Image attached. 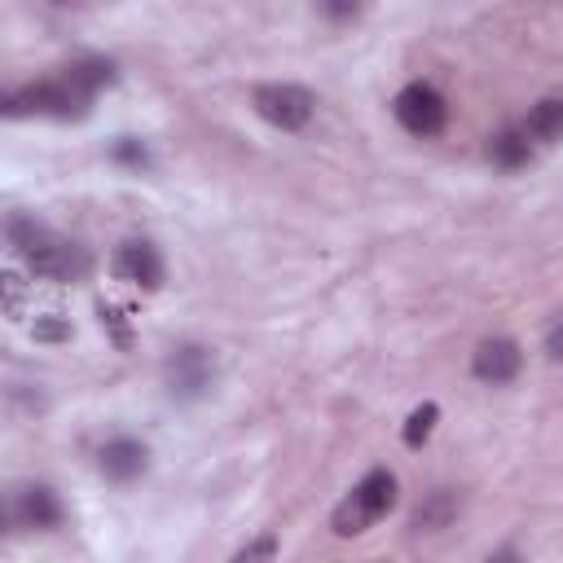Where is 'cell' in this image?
<instances>
[{"label": "cell", "instance_id": "cell-12", "mask_svg": "<svg viewBox=\"0 0 563 563\" xmlns=\"http://www.w3.org/2000/svg\"><path fill=\"white\" fill-rule=\"evenodd\" d=\"M453 515H457V497H453L449 488H435V493H427V501L413 510V528H418V532H440V528L453 523Z\"/></svg>", "mask_w": 563, "mask_h": 563}, {"label": "cell", "instance_id": "cell-5", "mask_svg": "<svg viewBox=\"0 0 563 563\" xmlns=\"http://www.w3.org/2000/svg\"><path fill=\"white\" fill-rule=\"evenodd\" d=\"M391 110H396V123L405 132H413V136H435L444 128V119H449V106L431 84H405L396 92Z\"/></svg>", "mask_w": 563, "mask_h": 563}, {"label": "cell", "instance_id": "cell-6", "mask_svg": "<svg viewBox=\"0 0 563 563\" xmlns=\"http://www.w3.org/2000/svg\"><path fill=\"white\" fill-rule=\"evenodd\" d=\"M110 273H114L119 282L141 286V290H158V286H163V255H158L150 242L132 238V242L114 246V255H110Z\"/></svg>", "mask_w": 563, "mask_h": 563}, {"label": "cell", "instance_id": "cell-2", "mask_svg": "<svg viewBox=\"0 0 563 563\" xmlns=\"http://www.w3.org/2000/svg\"><path fill=\"white\" fill-rule=\"evenodd\" d=\"M396 506V475L391 471H369L339 506H334V515H330V528H334V537H361L374 519H383L387 510Z\"/></svg>", "mask_w": 563, "mask_h": 563}, {"label": "cell", "instance_id": "cell-18", "mask_svg": "<svg viewBox=\"0 0 563 563\" xmlns=\"http://www.w3.org/2000/svg\"><path fill=\"white\" fill-rule=\"evenodd\" d=\"M70 325L66 321H35V339H66Z\"/></svg>", "mask_w": 563, "mask_h": 563}, {"label": "cell", "instance_id": "cell-19", "mask_svg": "<svg viewBox=\"0 0 563 563\" xmlns=\"http://www.w3.org/2000/svg\"><path fill=\"white\" fill-rule=\"evenodd\" d=\"M260 554H264V559H268V554H277V541H273V537H264V541H255V545H246V550H242L238 559H260Z\"/></svg>", "mask_w": 563, "mask_h": 563}, {"label": "cell", "instance_id": "cell-11", "mask_svg": "<svg viewBox=\"0 0 563 563\" xmlns=\"http://www.w3.org/2000/svg\"><path fill=\"white\" fill-rule=\"evenodd\" d=\"M523 132H528L537 145L559 141V136H563V97H545V101H537V106L528 110V119H523Z\"/></svg>", "mask_w": 563, "mask_h": 563}, {"label": "cell", "instance_id": "cell-8", "mask_svg": "<svg viewBox=\"0 0 563 563\" xmlns=\"http://www.w3.org/2000/svg\"><path fill=\"white\" fill-rule=\"evenodd\" d=\"M519 365H523V352H519L515 339H484L475 347V356H471V374L479 383H493V387L510 383L519 374Z\"/></svg>", "mask_w": 563, "mask_h": 563}, {"label": "cell", "instance_id": "cell-7", "mask_svg": "<svg viewBox=\"0 0 563 563\" xmlns=\"http://www.w3.org/2000/svg\"><path fill=\"white\" fill-rule=\"evenodd\" d=\"M211 374H216V365H211V356H207V347H176L172 352V361H167V387H172V396H202L207 387H211Z\"/></svg>", "mask_w": 563, "mask_h": 563}, {"label": "cell", "instance_id": "cell-13", "mask_svg": "<svg viewBox=\"0 0 563 563\" xmlns=\"http://www.w3.org/2000/svg\"><path fill=\"white\" fill-rule=\"evenodd\" d=\"M488 154H493V163H501V167H523V163L532 158V136H528L523 128H506V132L493 136Z\"/></svg>", "mask_w": 563, "mask_h": 563}, {"label": "cell", "instance_id": "cell-10", "mask_svg": "<svg viewBox=\"0 0 563 563\" xmlns=\"http://www.w3.org/2000/svg\"><path fill=\"white\" fill-rule=\"evenodd\" d=\"M145 444H136V440H110L106 449H101V475L106 479H119V484H128V479H136L141 471H145Z\"/></svg>", "mask_w": 563, "mask_h": 563}, {"label": "cell", "instance_id": "cell-9", "mask_svg": "<svg viewBox=\"0 0 563 563\" xmlns=\"http://www.w3.org/2000/svg\"><path fill=\"white\" fill-rule=\"evenodd\" d=\"M13 523L18 528H57L62 523V501L48 484H26L13 493Z\"/></svg>", "mask_w": 563, "mask_h": 563}, {"label": "cell", "instance_id": "cell-20", "mask_svg": "<svg viewBox=\"0 0 563 563\" xmlns=\"http://www.w3.org/2000/svg\"><path fill=\"white\" fill-rule=\"evenodd\" d=\"M545 352H550V361H563V321L545 334Z\"/></svg>", "mask_w": 563, "mask_h": 563}, {"label": "cell", "instance_id": "cell-3", "mask_svg": "<svg viewBox=\"0 0 563 563\" xmlns=\"http://www.w3.org/2000/svg\"><path fill=\"white\" fill-rule=\"evenodd\" d=\"M92 106V92H84L75 79H40V84H26L18 92L4 97V114L18 119V114H53V119H79L88 114Z\"/></svg>", "mask_w": 563, "mask_h": 563}, {"label": "cell", "instance_id": "cell-17", "mask_svg": "<svg viewBox=\"0 0 563 563\" xmlns=\"http://www.w3.org/2000/svg\"><path fill=\"white\" fill-rule=\"evenodd\" d=\"M321 9H325L330 18H339V22H343V18H352V13L361 9V0H321Z\"/></svg>", "mask_w": 563, "mask_h": 563}, {"label": "cell", "instance_id": "cell-4", "mask_svg": "<svg viewBox=\"0 0 563 563\" xmlns=\"http://www.w3.org/2000/svg\"><path fill=\"white\" fill-rule=\"evenodd\" d=\"M251 106H255V114L260 119H268L273 128H282V132H299L308 119H312V92L308 88H299V84H260L255 92H251Z\"/></svg>", "mask_w": 563, "mask_h": 563}, {"label": "cell", "instance_id": "cell-1", "mask_svg": "<svg viewBox=\"0 0 563 563\" xmlns=\"http://www.w3.org/2000/svg\"><path fill=\"white\" fill-rule=\"evenodd\" d=\"M9 242L18 246V255L31 264L35 277H53V282H70L88 268V255L62 238H53L40 220L31 216H9Z\"/></svg>", "mask_w": 563, "mask_h": 563}, {"label": "cell", "instance_id": "cell-14", "mask_svg": "<svg viewBox=\"0 0 563 563\" xmlns=\"http://www.w3.org/2000/svg\"><path fill=\"white\" fill-rule=\"evenodd\" d=\"M66 79H75L84 92H97L101 84H114V62L110 57H84V62L66 66Z\"/></svg>", "mask_w": 563, "mask_h": 563}, {"label": "cell", "instance_id": "cell-15", "mask_svg": "<svg viewBox=\"0 0 563 563\" xmlns=\"http://www.w3.org/2000/svg\"><path fill=\"white\" fill-rule=\"evenodd\" d=\"M435 418H440V409H435L431 400H427V405H418V409L405 418V431H400V435H405V444H409V449H422V444L431 440V431H435Z\"/></svg>", "mask_w": 563, "mask_h": 563}, {"label": "cell", "instance_id": "cell-16", "mask_svg": "<svg viewBox=\"0 0 563 563\" xmlns=\"http://www.w3.org/2000/svg\"><path fill=\"white\" fill-rule=\"evenodd\" d=\"M114 158H119V163H132V167H145V145L123 136V141L114 145Z\"/></svg>", "mask_w": 563, "mask_h": 563}]
</instances>
